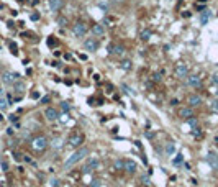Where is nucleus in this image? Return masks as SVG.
<instances>
[{
  "label": "nucleus",
  "instance_id": "obj_17",
  "mask_svg": "<svg viewBox=\"0 0 218 187\" xmlns=\"http://www.w3.org/2000/svg\"><path fill=\"white\" fill-rule=\"evenodd\" d=\"M179 115H180L182 118H190V117H194L192 107H185V109H180V110H179Z\"/></svg>",
  "mask_w": 218,
  "mask_h": 187
},
{
  "label": "nucleus",
  "instance_id": "obj_37",
  "mask_svg": "<svg viewBox=\"0 0 218 187\" xmlns=\"http://www.w3.org/2000/svg\"><path fill=\"white\" fill-rule=\"evenodd\" d=\"M212 110L218 113V102H213V104H212Z\"/></svg>",
  "mask_w": 218,
  "mask_h": 187
},
{
  "label": "nucleus",
  "instance_id": "obj_44",
  "mask_svg": "<svg viewBox=\"0 0 218 187\" xmlns=\"http://www.w3.org/2000/svg\"><path fill=\"white\" fill-rule=\"evenodd\" d=\"M13 156H15V161H20V159H21V158H20V154H18V153H15V154H13Z\"/></svg>",
  "mask_w": 218,
  "mask_h": 187
},
{
  "label": "nucleus",
  "instance_id": "obj_7",
  "mask_svg": "<svg viewBox=\"0 0 218 187\" xmlns=\"http://www.w3.org/2000/svg\"><path fill=\"white\" fill-rule=\"evenodd\" d=\"M97 48H98V43H97V40H92V38H89V40H85V41H84V49H87V51H90V53H95V51H97Z\"/></svg>",
  "mask_w": 218,
  "mask_h": 187
},
{
  "label": "nucleus",
  "instance_id": "obj_35",
  "mask_svg": "<svg viewBox=\"0 0 218 187\" xmlns=\"http://www.w3.org/2000/svg\"><path fill=\"white\" fill-rule=\"evenodd\" d=\"M31 20H33V21H38V20H40V13H36V12L31 13Z\"/></svg>",
  "mask_w": 218,
  "mask_h": 187
},
{
  "label": "nucleus",
  "instance_id": "obj_25",
  "mask_svg": "<svg viewBox=\"0 0 218 187\" xmlns=\"http://www.w3.org/2000/svg\"><path fill=\"white\" fill-rule=\"evenodd\" d=\"M187 123H189V125H190V126L194 128V126H197V125H199V121H197V118L190 117V118H187Z\"/></svg>",
  "mask_w": 218,
  "mask_h": 187
},
{
  "label": "nucleus",
  "instance_id": "obj_24",
  "mask_svg": "<svg viewBox=\"0 0 218 187\" xmlns=\"http://www.w3.org/2000/svg\"><path fill=\"white\" fill-rule=\"evenodd\" d=\"M174 153V143H167L166 145V154H172Z\"/></svg>",
  "mask_w": 218,
  "mask_h": 187
},
{
  "label": "nucleus",
  "instance_id": "obj_5",
  "mask_svg": "<svg viewBox=\"0 0 218 187\" xmlns=\"http://www.w3.org/2000/svg\"><path fill=\"white\" fill-rule=\"evenodd\" d=\"M84 143V135L82 133H74V135H71V138H69V145L72 148H79Z\"/></svg>",
  "mask_w": 218,
  "mask_h": 187
},
{
  "label": "nucleus",
  "instance_id": "obj_41",
  "mask_svg": "<svg viewBox=\"0 0 218 187\" xmlns=\"http://www.w3.org/2000/svg\"><path fill=\"white\" fill-rule=\"evenodd\" d=\"M31 97H33V99H38V97H40V94H38V92H33V94H31Z\"/></svg>",
  "mask_w": 218,
  "mask_h": 187
},
{
  "label": "nucleus",
  "instance_id": "obj_33",
  "mask_svg": "<svg viewBox=\"0 0 218 187\" xmlns=\"http://www.w3.org/2000/svg\"><path fill=\"white\" fill-rule=\"evenodd\" d=\"M61 107H62V110H64V112H69V109H71V105H69L67 102H62Z\"/></svg>",
  "mask_w": 218,
  "mask_h": 187
},
{
  "label": "nucleus",
  "instance_id": "obj_23",
  "mask_svg": "<svg viewBox=\"0 0 218 187\" xmlns=\"http://www.w3.org/2000/svg\"><path fill=\"white\" fill-rule=\"evenodd\" d=\"M46 43H48V46H51V48H54V46H56V45H57V40H56V38H54V36H49V38H48V41H46Z\"/></svg>",
  "mask_w": 218,
  "mask_h": 187
},
{
  "label": "nucleus",
  "instance_id": "obj_32",
  "mask_svg": "<svg viewBox=\"0 0 218 187\" xmlns=\"http://www.w3.org/2000/svg\"><path fill=\"white\" fill-rule=\"evenodd\" d=\"M89 187H100V181H97V179H93V181L90 182Z\"/></svg>",
  "mask_w": 218,
  "mask_h": 187
},
{
  "label": "nucleus",
  "instance_id": "obj_43",
  "mask_svg": "<svg viewBox=\"0 0 218 187\" xmlns=\"http://www.w3.org/2000/svg\"><path fill=\"white\" fill-rule=\"evenodd\" d=\"M2 168H3V171H7V169H8V164H7V163H2Z\"/></svg>",
  "mask_w": 218,
  "mask_h": 187
},
{
  "label": "nucleus",
  "instance_id": "obj_3",
  "mask_svg": "<svg viewBox=\"0 0 218 187\" xmlns=\"http://www.w3.org/2000/svg\"><path fill=\"white\" fill-rule=\"evenodd\" d=\"M72 33H74V36H77V38H84L87 35V25L84 21H77V23L72 26Z\"/></svg>",
  "mask_w": 218,
  "mask_h": 187
},
{
  "label": "nucleus",
  "instance_id": "obj_34",
  "mask_svg": "<svg viewBox=\"0 0 218 187\" xmlns=\"http://www.w3.org/2000/svg\"><path fill=\"white\" fill-rule=\"evenodd\" d=\"M161 72H159V74H154V76H152V81H154V82H159V81H161Z\"/></svg>",
  "mask_w": 218,
  "mask_h": 187
},
{
  "label": "nucleus",
  "instance_id": "obj_11",
  "mask_svg": "<svg viewBox=\"0 0 218 187\" xmlns=\"http://www.w3.org/2000/svg\"><path fill=\"white\" fill-rule=\"evenodd\" d=\"M176 76L179 79H185L189 76V67L185 66V64H179V66L176 67Z\"/></svg>",
  "mask_w": 218,
  "mask_h": 187
},
{
  "label": "nucleus",
  "instance_id": "obj_14",
  "mask_svg": "<svg viewBox=\"0 0 218 187\" xmlns=\"http://www.w3.org/2000/svg\"><path fill=\"white\" fill-rule=\"evenodd\" d=\"M189 104H190V107H199V105H202V97L197 95V94H192L189 97Z\"/></svg>",
  "mask_w": 218,
  "mask_h": 187
},
{
  "label": "nucleus",
  "instance_id": "obj_30",
  "mask_svg": "<svg viewBox=\"0 0 218 187\" xmlns=\"http://www.w3.org/2000/svg\"><path fill=\"white\" fill-rule=\"evenodd\" d=\"M10 49H12V53H13V54H17V53H18V46L15 45V43H10Z\"/></svg>",
  "mask_w": 218,
  "mask_h": 187
},
{
  "label": "nucleus",
  "instance_id": "obj_39",
  "mask_svg": "<svg viewBox=\"0 0 218 187\" xmlns=\"http://www.w3.org/2000/svg\"><path fill=\"white\" fill-rule=\"evenodd\" d=\"M112 2H113V3H118V5H120V3H125L126 0H112Z\"/></svg>",
  "mask_w": 218,
  "mask_h": 187
},
{
  "label": "nucleus",
  "instance_id": "obj_16",
  "mask_svg": "<svg viewBox=\"0 0 218 187\" xmlns=\"http://www.w3.org/2000/svg\"><path fill=\"white\" fill-rule=\"evenodd\" d=\"M62 5H64L62 0H49V8L53 10V12L61 10V8H62Z\"/></svg>",
  "mask_w": 218,
  "mask_h": 187
},
{
  "label": "nucleus",
  "instance_id": "obj_40",
  "mask_svg": "<svg viewBox=\"0 0 218 187\" xmlns=\"http://www.w3.org/2000/svg\"><path fill=\"white\" fill-rule=\"evenodd\" d=\"M10 120H12V121H17L18 117H17V115H10Z\"/></svg>",
  "mask_w": 218,
  "mask_h": 187
},
{
  "label": "nucleus",
  "instance_id": "obj_12",
  "mask_svg": "<svg viewBox=\"0 0 218 187\" xmlns=\"http://www.w3.org/2000/svg\"><path fill=\"white\" fill-rule=\"evenodd\" d=\"M108 51H110V54H113V56H121L125 53V46L123 45H110Z\"/></svg>",
  "mask_w": 218,
  "mask_h": 187
},
{
  "label": "nucleus",
  "instance_id": "obj_20",
  "mask_svg": "<svg viewBox=\"0 0 218 187\" xmlns=\"http://www.w3.org/2000/svg\"><path fill=\"white\" fill-rule=\"evenodd\" d=\"M121 69L123 71H130V69H131V61H130V59L121 61Z\"/></svg>",
  "mask_w": 218,
  "mask_h": 187
},
{
  "label": "nucleus",
  "instance_id": "obj_10",
  "mask_svg": "<svg viewBox=\"0 0 218 187\" xmlns=\"http://www.w3.org/2000/svg\"><path fill=\"white\" fill-rule=\"evenodd\" d=\"M187 85L189 87H200L202 85V79L199 76H187Z\"/></svg>",
  "mask_w": 218,
  "mask_h": 187
},
{
  "label": "nucleus",
  "instance_id": "obj_42",
  "mask_svg": "<svg viewBox=\"0 0 218 187\" xmlns=\"http://www.w3.org/2000/svg\"><path fill=\"white\" fill-rule=\"evenodd\" d=\"M182 17H184V18H189V17H190V13H189V12H184Z\"/></svg>",
  "mask_w": 218,
  "mask_h": 187
},
{
  "label": "nucleus",
  "instance_id": "obj_26",
  "mask_svg": "<svg viewBox=\"0 0 218 187\" xmlns=\"http://www.w3.org/2000/svg\"><path fill=\"white\" fill-rule=\"evenodd\" d=\"M8 105H10V104L7 102L5 99H2V97H0V110H5V109H7V107H8Z\"/></svg>",
  "mask_w": 218,
  "mask_h": 187
},
{
  "label": "nucleus",
  "instance_id": "obj_46",
  "mask_svg": "<svg viewBox=\"0 0 218 187\" xmlns=\"http://www.w3.org/2000/svg\"><path fill=\"white\" fill-rule=\"evenodd\" d=\"M0 120H2V115H0Z\"/></svg>",
  "mask_w": 218,
  "mask_h": 187
},
{
  "label": "nucleus",
  "instance_id": "obj_2",
  "mask_svg": "<svg viewBox=\"0 0 218 187\" xmlns=\"http://www.w3.org/2000/svg\"><path fill=\"white\" fill-rule=\"evenodd\" d=\"M31 148L36 149V151H43L48 148V138L45 136H36V138L31 141Z\"/></svg>",
  "mask_w": 218,
  "mask_h": 187
},
{
  "label": "nucleus",
  "instance_id": "obj_1",
  "mask_svg": "<svg viewBox=\"0 0 218 187\" xmlns=\"http://www.w3.org/2000/svg\"><path fill=\"white\" fill-rule=\"evenodd\" d=\"M87 153H89V151H87V148H79L77 151H74V154L67 158V161L64 163V168H66V169L72 168L74 164H77L81 159H84V158L87 156Z\"/></svg>",
  "mask_w": 218,
  "mask_h": 187
},
{
  "label": "nucleus",
  "instance_id": "obj_27",
  "mask_svg": "<svg viewBox=\"0 0 218 187\" xmlns=\"http://www.w3.org/2000/svg\"><path fill=\"white\" fill-rule=\"evenodd\" d=\"M113 169H117V171L123 169V161H115L113 163Z\"/></svg>",
  "mask_w": 218,
  "mask_h": 187
},
{
  "label": "nucleus",
  "instance_id": "obj_28",
  "mask_svg": "<svg viewBox=\"0 0 218 187\" xmlns=\"http://www.w3.org/2000/svg\"><path fill=\"white\" fill-rule=\"evenodd\" d=\"M23 87H25V85L21 84L20 81H18V82H15V90H17V92H21V90H23Z\"/></svg>",
  "mask_w": 218,
  "mask_h": 187
},
{
  "label": "nucleus",
  "instance_id": "obj_22",
  "mask_svg": "<svg viewBox=\"0 0 218 187\" xmlns=\"http://www.w3.org/2000/svg\"><path fill=\"white\" fill-rule=\"evenodd\" d=\"M192 136H195V138H200L202 136V128L197 125V126H194V130H192Z\"/></svg>",
  "mask_w": 218,
  "mask_h": 187
},
{
  "label": "nucleus",
  "instance_id": "obj_15",
  "mask_svg": "<svg viewBox=\"0 0 218 187\" xmlns=\"http://www.w3.org/2000/svg\"><path fill=\"white\" fill-rule=\"evenodd\" d=\"M92 33L95 35V36H104V35H105V26L100 25V23L93 25V26H92Z\"/></svg>",
  "mask_w": 218,
  "mask_h": 187
},
{
  "label": "nucleus",
  "instance_id": "obj_9",
  "mask_svg": "<svg viewBox=\"0 0 218 187\" xmlns=\"http://www.w3.org/2000/svg\"><path fill=\"white\" fill-rule=\"evenodd\" d=\"M123 169L126 172H130V174H133V172H136V169H138V164L133 159H126V161H123Z\"/></svg>",
  "mask_w": 218,
  "mask_h": 187
},
{
  "label": "nucleus",
  "instance_id": "obj_18",
  "mask_svg": "<svg viewBox=\"0 0 218 187\" xmlns=\"http://www.w3.org/2000/svg\"><path fill=\"white\" fill-rule=\"evenodd\" d=\"M151 35H152L151 30H143V31L140 33V38H141L143 41H148V40L151 38Z\"/></svg>",
  "mask_w": 218,
  "mask_h": 187
},
{
  "label": "nucleus",
  "instance_id": "obj_38",
  "mask_svg": "<svg viewBox=\"0 0 218 187\" xmlns=\"http://www.w3.org/2000/svg\"><path fill=\"white\" fill-rule=\"evenodd\" d=\"M46 102H49V97H48V95L41 99V104H46Z\"/></svg>",
  "mask_w": 218,
  "mask_h": 187
},
{
  "label": "nucleus",
  "instance_id": "obj_8",
  "mask_svg": "<svg viewBox=\"0 0 218 187\" xmlns=\"http://www.w3.org/2000/svg\"><path fill=\"white\" fill-rule=\"evenodd\" d=\"M207 163L212 169H218V154L213 153V151H210L208 156H207Z\"/></svg>",
  "mask_w": 218,
  "mask_h": 187
},
{
  "label": "nucleus",
  "instance_id": "obj_6",
  "mask_svg": "<svg viewBox=\"0 0 218 187\" xmlns=\"http://www.w3.org/2000/svg\"><path fill=\"white\" fill-rule=\"evenodd\" d=\"M97 168H98V159L92 156V158H89V159H87L85 166H84V171H85V172H90V171L97 169Z\"/></svg>",
  "mask_w": 218,
  "mask_h": 187
},
{
  "label": "nucleus",
  "instance_id": "obj_13",
  "mask_svg": "<svg viewBox=\"0 0 218 187\" xmlns=\"http://www.w3.org/2000/svg\"><path fill=\"white\" fill-rule=\"evenodd\" d=\"M45 117H46L49 121H54L57 117H59V113H57V110L53 109V107H48V109L45 110Z\"/></svg>",
  "mask_w": 218,
  "mask_h": 187
},
{
  "label": "nucleus",
  "instance_id": "obj_45",
  "mask_svg": "<svg viewBox=\"0 0 218 187\" xmlns=\"http://www.w3.org/2000/svg\"><path fill=\"white\" fill-rule=\"evenodd\" d=\"M2 95H3V89H2V87H0V97H2Z\"/></svg>",
  "mask_w": 218,
  "mask_h": 187
},
{
  "label": "nucleus",
  "instance_id": "obj_29",
  "mask_svg": "<svg viewBox=\"0 0 218 187\" xmlns=\"http://www.w3.org/2000/svg\"><path fill=\"white\" fill-rule=\"evenodd\" d=\"M57 23H59L61 26H64V25H66V23H67V20H66V18H64V17H57Z\"/></svg>",
  "mask_w": 218,
  "mask_h": 187
},
{
  "label": "nucleus",
  "instance_id": "obj_4",
  "mask_svg": "<svg viewBox=\"0 0 218 187\" xmlns=\"http://www.w3.org/2000/svg\"><path fill=\"white\" fill-rule=\"evenodd\" d=\"M2 81L5 84H15L20 81V74L18 72H3L2 74Z\"/></svg>",
  "mask_w": 218,
  "mask_h": 187
},
{
  "label": "nucleus",
  "instance_id": "obj_36",
  "mask_svg": "<svg viewBox=\"0 0 218 187\" xmlns=\"http://www.w3.org/2000/svg\"><path fill=\"white\" fill-rule=\"evenodd\" d=\"M212 82H213L215 85H218V74H213V76H212Z\"/></svg>",
  "mask_w": 218,
  "mask_h": 187
},
{
  "label": "nucleus",
  "instance_id": "obj_21",
  "mask_svg": "<svg viewBox=\"0 0 218 187\" xmlns=\"http://www.w3.org/2000/svg\"><path fill=\"white\" fill-rule=\"evenodd\" d=\"M172 163H174V166H179V164H182V163H184V156L179 153L176 158H174V161H172Z\"/></svg>",
  "mask_w": 218,
  "mask_h": 187
},
{
  "label": "nucleus",
  "instance_id": "obj_19",
  "mask_svg": "<svg viewBox=\"0 0 218 187\" xmlns=\"http://www.w3.org/2000/svg\"><path fill=\"white\" fill-rule=\"evenodd\" d=\"M208 20H210V12L205 10V13H202V15H200V23L205 25V23H208Z\"/></svg>",
  "mask_w": 218,
  "mask_h": 187
},
{
  "label": "nucleus",
  "instance_id": "obj_31",
  "mask_svg": "<svg viewBox=\"0 0 218 187\" xmlns=\"http://www.w3.org/2000/svg\"><path fill=\"white\" fill-rule=\"evenodd\" d=\"M113 21H115V18H112V17H107V18L104 20V23H105V25H108V26H112L110 23H113Z\"/></svg>",
  "mask_w": 218,
  "mask_h": 187
}]
</instances>
